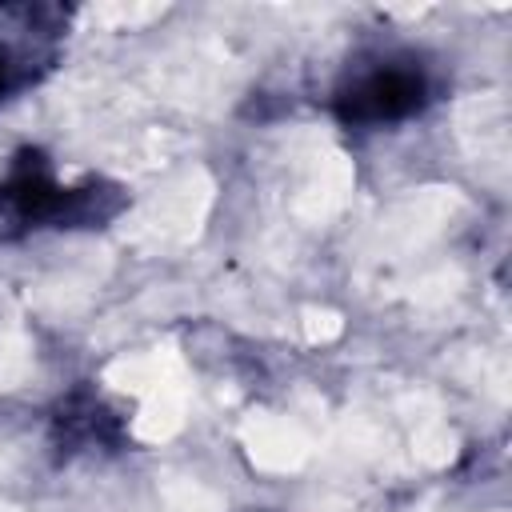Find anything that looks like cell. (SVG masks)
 Wrapping results in <instances>:
<instances>
[{
    "instance_id": "cell-1",
    "label": "cell",
    "mask_w": 512,
    "mask_h": 512,
    "mask_svg": "<svg viewBox=\"0 0 512 512\" xmlns=\"http://www.w3.org/2000/svg\"><path fill=\"white\" fill-rule=\"evenodd\" d=\"M60 20L56 8L0 4V100L48 68Z\"/></svg>"
},
{
    "instance_id": "cell-2",
    "label": "cell",
    "mask_w": 512,
    "mask_h": 512,
    "mask_svg": "<svg viewBox=\"0 0 512 512\" xmlns=\"http://www.w3.org/2000/svg\"><path fill=\"white\" fill-rule=\"evenodd\" d=\"M428 88L424 76L416 68H376L360 80H352V88H344L336 96V116L344 124H392L412 116L424 104Z\"/></svg>"
}]
</instances>
